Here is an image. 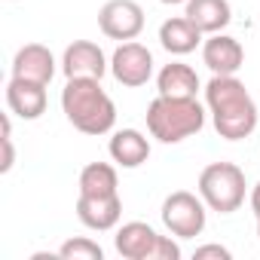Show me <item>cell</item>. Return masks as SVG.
<instances>
[{
  "mask_svg": "<svg viewBox=\"0 0 260 260\" xmlns=\"http://www.w3.org/2000/svg\"><path fill=\"white\" fill-rule=\"evenodd\" d=\"M205 104L214 119L217 135L226 141H242L257 128V104L248 95L245 83L233 77L214 74L205 86Z\"/></svg>",
  "mask_w": 260,
  "mask_h": 260,
  "instance_id": "6da1fadb",
  "label": "cell"
},
{
  "mask_svg": "<svg viewBox=\"0 0 260 260\" xmlns=\"http://www.w3.org/2000/svg\"><path fill=\"white\" fill-rule=\"evenodd\" d=\"M61 110L83 135H107L116 122V104L101 89V80L74 77L61 89Z\"/></svg>",
  "mask_w": 260,
  "mask_h": 260,
  "instance_id": "7a4b0ae2",
  "label": "cell"
},
{
  "mask_svg": "<svg viewBox=\"0 0 260 260\" xmlns=\"http://www.w3.org/2000/svg\"><path fill=\"white\" fill-rule=\"evenodd\" d=\"M202 125H205V107L196 98L156 95L147 107V128L162 144H178L190 135H199Z\"/></svg>",
  "mask_w": 260,
  "mask_h": 260,
  "instance_id": "3957f363",
  "label": "cell"
},
{
  "mask_svg": "<svg viewBox=\"0 0 260 260\" xmlns=\"http://www.w3.org/2000/svg\"><path fill=\"white\" fill-rule=\"evenodd\" d=\"M199 196L217 214H233L245 202V172L236 162H211L199 175Z\"/></svg>",
  "mask_w": 260,
  "mask_h": 260,
  "instance_id": "277c9868",
  "label": "cell"
},
{
  "mask_svg": "<svg viewBox=\"0 0 260 260\" xmlns=\"http://www.w3.org/2000/svg\"><path fill=\"white\" fill-rule=\"evenodd\" d=\"M116 251L125 260H181L178 242L169 236H159L144 220H128L116 230Z\"/></svg>",
  "mask_w": 260,
  "mask_h": 260,
  "instance_id": "5b68a950",
  "label": "cell"
},
{
  "mask_svg": "<svg viewBox=\"0 0 260 260\" xmlns=\"http://www.w3.org/2000/svg\"><path fill=\"white\" fill-rule=\"evenodd\" d=\"M162 223L178 239H196L205 230V199L187 190H175L162 202Z\"/></svg>",
  "mask_w": 260,
  "mask_h": 260,
  "instance_id": "8992f818",
  "label": "cell"
},
{
  "mask_svg": "<svg viewBox=\"0 0 260 260\" xmlns=\"http://www.w3.org/2000/svg\"><path fill=\"white\" fill-rule=\"evenodd\" d=\"M110 74L119 86L128 89H138L153 77V55L147 46L135 43V40H125L122 46H116L113 58H110Z\"/></svg>",
  "mask_w": 260,
  "mask_h": 260,
  "instance_id": "52a82bcc",
  "label": "cell"
},
{
  "mask_svg": "<svg viewBox=\"0 0 260 260\" xmlns=\"http://www.w3.org/2000/svg\"><path fill=\"white\" fill-rule=\"evenodd\" d=\"M98 28L110 40H135L144 31V10L135 0H107L98 13Z\"/></svg>",
  "mask_w": 260,
  "mask_h": 260,
  "instance_id": "ba28073f",
  "label": "cell"
},
{
  "mask_svg": "<svg viewBox=\"0 0 260 260\" xmlns=\"http://www.w3.org/2000/svg\"><path fill=\"white\" fill-rule=\"evenodd\" d=\"M107 68H110V64H107L101 46L92 43V40H74V43L64 49V55H61V71H64L68 80H74V77L101 80V77L107 74Z\"/></svg>",
  "mask_w": 260,
  "mask_h": 260,
  "instance_id": "9c48e42d",
  "label": "cell"
},
{
  "mask_svg": "<svg viewBox=\"0 0 260 260\" xmlns=\"http://www.w3.org/2000/svg\"><path fill=\"white\" fill-rule=\"evenodd\" d=\"M202 61L208 64L211 74H220V77H233L242 64H245V49L236 37H226V34H211L205 43H202Z\"/></svg>",
  "mask_w": 260,
  "mask_h": 260,
  "instance_id": "30bf717a",
  "label": "cell"
},
{
  "mask_svg": "<svg viewBox=\"0 0 260 260\" xmlns=\"http://www.w3.org/2000/svg\"><path fill=\"white\" fill-rule=\"evenodd\" d=\"M77 217L83 226L107 233L122 217V199H119V193H113V196H80L77 199Z\"/></svg>",
  "mask_w": 260,
  "mask_h": 260,
  "instance_id": "8fae6325",
  "label": "cell"
},
{
  "mask_svg": "<svg viewBox=\"0 0 260 260\" xmlns=\"http://www.w3.org/2000/svg\"><path fill=\"white\" fill-rule=\"evenodd\" d=\"M7 104L16 116L22 119H37L46 113V86L34 83V80H22L13 77L7 83Z\"/></svg>",
  "mask_w": 260,
  "mask_h": 260,
  "instance_id": "7c38bea8",
  "label": "cell"
},
{
  "mask_svg": "<svg viewBox=\"0 0 260 260\" xmlns=\"http://www.w3.org/2000/svg\"><path fill=\"white\" fill-rule=\"evenodd\" d=\"M52 74H55V58H52V52L43 43H25L16 52V58H13V77L49 86Z\"/></svg>",
  "mask_w": 260,
  "mask_h": 260,
  "instance_id": "4fadbf2b",
  "label": "cell"
},
{
  "mask_svg": "<svg viewBox=\"0 0 260 260\" xmlns=\"http://www.w3.org/2000/svg\"><path fill=\"white\" fill-rule=\"evenodd\" d=\"M107 150H110V156H113L116 166H122V169H138L150 156V141L138 132V128H119V132H113Z\"/></svg>",
  "mask_w": 260,
  "mask_h": 260,
  "instance_id": "5bb4252c",
  "label": "cell"
},
{
  "mask_svg": "<svg viewBox=\"0 0 260 260\" xmlns=\"http://www.w3.org/2000/svg\"><path fill=\"white\" fill-rule=\"evenodd\" d=\"M184 16L202 34H220L233 22V10H230L226 0H187Z\"/></svg>",
  "mask_w": 260,
  "mask_h": 260,
  "instance_id": "9a60e30c",
  "label": "cell"
},
{
  "mask_svg": "<svg viewBox=\"0 0 260 260\" xmlns=\"http://www.w3.org/2000/svg\"><path fill=\"white\" fill-rule=\"evenodd\" d=\"M159 43L172 55H187L202 43V31L187 16H175V19H166L159 25Z\"/></svg>",
  "mask_w": 260,
  "mask_h": 260,
  "instance_id": "2e32d148",
  "label": "cell"
},
{
  "mask_svg": "<svg viewBox=\"0 0 260 260\" xmlns=\"http://www.w3.org/2000/svg\"><path fill=\"white\" fill-rule=\"evenodd\" d=\"M156 89L159 95H169V98H196L199 92V77L190 64H181V61H172L159 71L156 77Z\"/></svg>",
  "mask_w": 260,
  "mask_h": 260,
  "instance_id": "e0dca14e",
  "label": "cell"
},
{
  "mask_svg": "<svg viewBox=\"0 0 260 260\" xmlns=\"http://www.w3.org/2000/svg\"><path fill=\"white\" fill-rule=\"evenodd\" d=\"M116 187V169L107 162H89L80 172V196H113Z\"/></svg>",
  "mask_w": 260,
  "mask_h": 260,
  "instance_id": "ac0fdd59",
  "label": "cell"
},
{
  "mask_svg": "<svg viewBox=\"0 0 260 260\" xmlns=\"http://www.w3.org/2000/svg\"><path fill=\"white\" fill-rule=\"evenodd\" d=\"M58 257H64V260H101L104 251H101V245L92 242V239H68V242L58 248Z\"/></svg>",
  "mask_w": 260,
  "mask_h": 260,
  "instance_id": "d6986e66",
  "label": "cell"
},
{
  "mask_svg": "<svg viewBox=\"0 0 260 260\" xmlns=\"http://www.w3.org/2000/svg\"><path fill=\"white\" fill-rule=\"evenodd\" d=\"M0 144H4V159H0V172H10L16 162V150H13V135H0Z\"/></svg>",
  "mask_w": 260,
  "mask_h": 260,
  "instance_id": "ffe728a7",
  "label": "cell"
},
{
  "mask_svg": "<svg viewBox=\"0 0 260 260\" xmlns=\"http://www.w3.org/2000/svg\"><path fill=\"white\" fill-rule=\"evenodd\" d=\"M205 257H217V260H230L233 254H230V248H223V245H202V248H196V260H205Z\"/></svg>",
  "mask_w": 260,
  "mask_h": 260,
  "instance_id": "44dd1931",
  "label": "cell"
},
{
  "mask_svg": "<svg viewBox=\"0 0 260 260\" xmlns=\"http://www.w3.org/2000/svg\"><path fill=\"white\" fill-rule=\"evenodd\" d=\"M251 208H254V214L260 217V184H254V190H251Z\"/></svg>",
  "mask_w": 260,
  "mask_h": 260,
  "instance_id": "7402d4cb",
  "label": "cell"
},
{
  "mask_svg": "<svg viewBox=\"0 0 260 260\" xmlns=\"http://www.w3.org/2000/svg\"><path fill=\"white\" fill-rule=\"evenodd\" d=\"M159 4H169V7H175V4H187V0H159Z\"/></svg>",
  "mask_w": 260,
  "mask_h": 260,
  "instance_id": "603a6c76",
  "label": "cell"
},
{
  "mask_svg": "<svg viewBox=\"0 0 260 260\" xmlns=\"http://www.w3.org/2000/svg\"><path fill=\"white\" fill-rule=\"evenodd\" d=\"M257 236H260V217H257Z\"/></svg>",
  "mask_w": 260,
  "mask_h": 260,
  "instance_id": "cb8c5ba5",
  "label": "cell"
}]
</instances>
